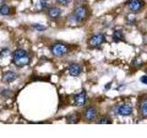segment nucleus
<instances>
[{
  "mask_svg": "<svg viewBox=\"0 0 147 138\" xmlns=\"http://www.w3.org/2000/svg\"><path fill=\"white\" fill-rule=\"evenodd\" d=\"M12 61L16 66L24 67L30 63V57L27 51L23 49H17L13 53Z\"/></svg>",
  "mask_w": 147,
  "mask_h": 138,
  "instance_id": "1",
  "label": "nucleus"
},
{
  "mask_svg": "<svg viewBox=\"0 0 147 138\" xmlns=\"http://www.w3.org/2000/svg\"><path fill=\"white\" fill-rule=\"evenodd\" d=\"M69 51V48L66 44L57 43L52 46L51 48V52L56 57H62L63 55H65Z\"/></svg>",
  "mask_w": 147,
  "mask_h": 138,
  "instance_id": "2",
  "label": "nucleus"
},
{
  "mask_svg": "<svg viewBox=\"0 0 147 138\" xmlns=\"http://www.w3.org/2000/svg\"><path fill=\"white\" fill-rule=\"evenodd\" d=\"M87 15H88V13H87V9L85 7L79 6L75 9V11H74L73 18L75 20L76 22H80L82 20H86V18H87Z\"/></svg>",
  "mask_w": 147,
  "mask_h": 138,
  "instance_id": "3",
  "label": "nucleus"
},
{
  "mask_svg": "<svg viewBox=\"0 0 147 138\" xmlns=\"http://www.w3.org/2000/svg\"><path fill=\"white\" fill-rule=\"evenodd\" d=\"M132 106L131 104L125 103L118 107L117 112L119 115H121V116H128V115H131L132 113Z\"/></svg>",
  "mask_w": 147,
  "mask_h": 138,
  "instance_id": "4",
  "label": "nucleus"
},
{
  "mask_svg": "<svg viewBox=\"0 0 147 138\" xmlns=\"http://www.w3.org/2000/svg\"><path fill=\"white\" fill-rule=\"evenodd\" d=\"M105 41V37L103 34H96L94 36H92L89 40V44L93 47H98L99 45H101Z\"/></svg>",
  "mask_w": 147,
  "mask_h": 138,
  "instance_id": "5",
  "label": "nucleus"
},
{
  "mask_svg": "<svg viewBox=\"0 0 147 138\" xmlns=\"http://www.w3.org/2000/svg\"><path fill=\"white\" fill-rule=\"evenodd\" d=\"M74 102L76 106L78 107H82L86 103V94L85 91H82L80 93L76 94L74 97Z\"/></svg>",
  "mask_w": 147,
  "mask_h": 138,
  "instance_id": "6",
  "label": "nucleus"
},
{
  "mask_svg": "<svg viewBox=\"0 0 147 138\" xmlns=\"http://www.w3.org/2000/svg\"><path fill=\"white\" fill-rule=\"evenodd\" d=\"M128 7L131 12H139L142 7V2L141 0H131L128 3Z\"/></svg>",
  "mask_w": 147,
  "mask_h": 138,
  "instance_id": "7",
  "label": "nucleus"
},
{
  "mask_svg": "<svg viewBox=\"0 0 147 138\" xmlns=\"http://www.w3.org/2000/svg\"><path fill=\"white\" fill-rule=\"evenodd\" d=\"M47 15L50 18H52V20H56V18H58L62 15V10H61V8H59L57 7H52L48 9Z\"/></svg>",
  "mask_w": 147,
  "mask_h": 138,
  "instance_id": "8",
  "label": "nucleus"
},
{
  "mask_svg": "<svg viewBox=\"0 0 147 138\" xmlns=\"http://www.w3.org/2000/svg\"><path fill=\"white\" fill-rule=\"evenodd\" d=\"M68 70L72 76H78L82 72V67L77 64H72L69 66Z\"/></svg>",
  "mask_w": 147,
  "mask_h": 138,
  "instance_id": "9",
  "label": "nucleus"
},
{
  "mask_svg": "<svg viewBox=\"0 0 147 138\" xmlns=\"http://www.w3.org/2000/svg\"><path fill=\"white\" fill-rule=\"evenodd\" d=\"M17 77H18V75H17L16 73H14L12 71H7V72H6L3 75L2 80L4 82L7 83V84H9V83L15 81L17 79Z\"/></svg>",
  "mask_w": 147,
  "mask_h": 138,
  "instance_id": "10",
  "label": "nucleus"
},
{
  "mask_svg": "<svg viewBox=\"0 0 147 138\" xmlns=\"http://www.w3.org/2000/svg\"><path fill=\"white\" fill-rule=\"evenodd\" d=\"M96 114H98V110L93 107H89L85 112V118L87 121H93L94 119H96Z\"/></svg>",
  "mask_w": 147,
  "mask_h": 138,
  "instance_id": "11",
  "label": "nucleus"
},
{
  "mask_svg": "<svg viewBox=\"0 0 147 138\" xmlns=\"http://www.w3.org/2000/svg\"><path fill=\"white\" fill-rule=\"evenodd\" d=\"M10 11H11V9L7 5H5V4L1 5V7H0V15L8 16L9 14H10Z\"/></svg>",
  "mask_w": 147,
  "mask_h": 138,
  "instance_id": "12",
  "label": "nucleus"
},
{
  "mask_svg": "<svg viewBox=\"0 0 147 138\" xmlns=\"http://www.w3.org/2000/svg\"><path fill=\"white\" fill-rule=\"evenodd\" d=\"M78 121H79V115L76 112H74L67 117V122L69 123H76Z\"/></svg>",
  "mask_w": 147,
  "mask_h": 138,
  "instance_id": "13",
  "label": "nucleus"
},
{
  "mask_svg": "<svg viewBox=\"0 0 147 138\" xmlns=\"http://www.w3.org/2000/svg\"><path fill=\"white\" fill-rule=\"evenodd\" d=\"M141 113L144 117H147V99L142 100L140 105Z\"/></svg>",
  "mask_w": 147,
  "mask_h": 138,
  "instance_id": "14",
  "label": "nucleus"
},
{
  "mask_svg": "<svg viewBox=\"0 0 147 138\" xmlns=\"http://www.w3.org/2000/svg\"><path fill=\"white\" fill-rule=\"evenodd\" d=\"M113 39H114L115 41H122L124 39L123 32L121 30H116V31H114V33H113Z\"/></svg>",
  "mask_w": 147,
  "mask_h": 138,
  "instance_id": "15",
  "label": "nucleus"
},
{
  "mask_svg": "<svg viewBox=\"0 0 147 138\" xmlns=\"http://www.w3.org/2000/svg\"><path fill=\"white\" fill-rule=\"evenodd\" d=\"M39 4H40V7L41 9H46V8H48V7H49L50 0H40Z\"/></svg>",
  "mask_w": 147,
  "mask_h": 138,
  "instance_id": "16",
  "label": "nucleus"
},
{
  "mask_svg": "<svg viewBox=\"0 0 147 138\" xmlns=\"http://www.w3.org/2000/svg\"><path fill=\"white\" fill-rule=\"evenodd\" d=\"M10 55V51L8 49H3L1 52H0V58H5L7 57Z\"/></svg>",
  "mask_w": 147,
  "mask_h": 138,
  "instance_id": "17",
  "label": "nucleus"
},
{
  "mask_svg": "<svg viewBox=\"0 0 147 138\" xmlns=\"http://www.w3.org/2000/svg\"><path fill=\"white\" fill-rule=\"evenodd\" d=\"M32 27H33V29L36 30L37 31H43L46 30V27L41 24H34Z\"/></svg>",
  "mask_w": 147,
  "mask_h": 138,
  "instance_id": "18",
  "label": "nucleus"
},
{
  "mask_svg": "<svg viewBox=\"0 0 147 138\" xmlns=\"http://www.w3.org/2000/svg\"><path fill=\"white\" fill-rule=\"evenodd\" d=\"M98 123H101V124H108V123H110V120L109 118L108 117H102L100 118L98 121Z\"/></svg>",
  "mask_w": 147,
  "mask_h": 138,
  "instance_id": "19",
  "label": "nucleus"
},
{
  "mask_svg": "<svg viewBox=\"0 0 147 138\" xmlns=\"http://www.w3.org/2000/svg\"><path fill=\"white\" fill-rule=\"evenodd\" d=\"M56 2L61 6H67L70 3V0H56Z\"/></svg>",
  "mask_w": 147,
  "mask_h": 138,
  "instance_id": "20",
  "label": "nucleus"
},
{
  "mask_svg": "<svg viewBox=\"0 0 147 138\" xmlns=\"http://www.w3.org/2000/svg\"><path fill=\"white\" fill-rule=\"evenodd\" d=\"M141 81L142 83H144V84H147V76H144L141 77Z\"/></svg>",
  "mask_w": 147,
  "mask_h": 138,
  "instance_id": "21",
  "label": "nucleus"
},
{
  "mask_svg": "<svg viewBox=\"0 0 147 138\" xmlns=\"http://www.w3.org/2000/svg\"><path fill=\"white\" fill-rule=\"evenodd\" d=\"M5 2V0H0V4H2V3H4Z\"/></svg>",
  "mask_w": 147,
  "mask_h": 138,
  "instance_id": "22",
  "label": "nucleus"
},
{
  "mask_svg": "<svg viewBox=\"0 0 147 138\" xmlns=\"http://www.w3.org/2000/svg\"><path fill=\"white\" fill-rule=\"evenodd\" d=\"M146 73H147V69H146Z\"/></svg>",
  "mask_w": 147,
  "mask_h": 138,
  "instance_id": "23",
  "label": "nucleus"
}]
</instances>
